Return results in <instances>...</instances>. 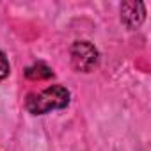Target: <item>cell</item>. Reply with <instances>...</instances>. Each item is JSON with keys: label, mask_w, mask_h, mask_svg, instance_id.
Masks as SVG:
<instances>
[{"label": "cell", "mask_w": 151, "mask_h": 151, "mask_svg": "<svg viewBox=\"0 0 151 151\" xmlns=\"http://www.w3.org/2000/svg\"><path fill=\"white\" fill-rule=\"evenodd\" d=\"M9 75V62L6 59V55L0 52V80H4Z\"/></svg>", "instance_id": "5"}, {"label": "cell", "mask_w": 151, "mask_h": 151, "mask_svg": "<svg viewBox=\"0 0 151 151\" xmlns=\"http://www.w3.org/2000/svg\"><path fill=\"white\" fill-rule=\"evenodd\" d=\"M25 77L29 80H48L53 77V71L45 62H36L25 69Z\"/></svg>", "instance_id": "4"}, {"label": "cell", "mask_w": 151, "mask_h": 151, "mask_svg": "<svg viewBox=\"0 0 151 151\" xmlns=\"http://www.w3.org/2000/svg\"><path fill=\"white\" fill-rule=\"evenodd\" d=\"M68 103H69V91L64 86L57 84L46 87L41 93H30L25 100V109L34 116H41L52 110L66 109Z\"/></svg>", "instance_id": "1"}, {"label": "cell", "mask_w": 151, "mask_h": 151, "mask_svg": "<svg viewBox=\"0 0 151 151\" xmlns=\"http://www.w3.org/2000/svg\"><path fill=\"white\" fill-rule=\"evenodd\" d=\"M146 18V7L142 2H135V0H128V2L121 4V22L130 29L135 30L142 25Z\"/></svg>", "instance_id": "3"}, {"label": "cell", "mask_w": 151, "mask_h": 151, "mask_svg": "<svg viewBox=\"0 0 151 151\" xmlns=\"http://www.w3.org/2000/svg\"><path fill=\"white\" fill-rule=\"evenodd\" d=\"M98 50L89 41H77L71 46V64L78 73H91L98 64Z\"/></svg>", "instance_id": "2"}]
</instances>
